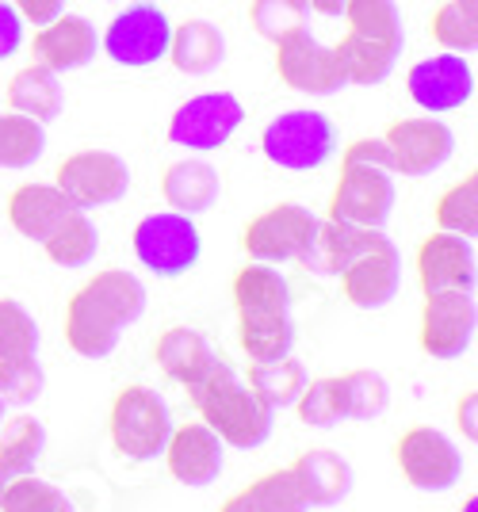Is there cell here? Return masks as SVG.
<instances>
[{"label": "cell", "instance_id": "6da1fadb", "mask_svg": "<svg viewBox=\"0 0 478 512\" xmlns=\"http://www.w3.org/2000/svg\"><path fill=\"white\" fill-rule=\"evenodd\" d=\"M146 283L127 268L96 272L66 306V341L81 360H108L146 314Z\"/></svg>", "mask_w": 478, "mask_h": 512}, {"label": "cell", "instance_id": "7a4b0ae2", "mask_svg": "<svg viewBox=\"0 0 478 512\" xmlns=\"http://www.w3.org/2000/svg\"><path fill=\"white\" fill-rule=\"evenodd\" d=\"M188 398L196 406L199 421L211 428L226 448L257 451L272 440L276 409L264 406L226 360H215V367L199 383L188 386Z\"/></svg>", "mask_w": 478, "mask_h": 512}, {"label": "cell", "instance_id": "3957f363", "mask_svg": "<svg viewBox=\"0 0 478 512\" xmlns=\"http://www.w3.org/2000/svg\"><path fill=\"white\" fill-rule=\"evenodd\" d=\"M111 444L123 459L131 463H153L161 459V451L169 444L173 432V413L165 406V398L142 383L123 386L111 402L108 413Z\"/></svg>", "mask_w": 478, "mask_h": 512}, {"label": "cell", "instance_id": "277c9868", "mask_svg": "<svg viewBox=\"0 0 478 512\" xmlns=\"http://www.w3.org/2000/svg\"><path fill=\"white\" fill-rule=\"evenodd\" d=\"M264 157L283 172H314L333 161L337 153V127L326 111L291 107L280 111L261 134Z\"/></svg>", "mask_w": 478, "mask_h": 512}, {"label": "cell", "instance_id": "5b68a950", "mask_svg": "<svg viewBox=\"0 0 478 512\" xmlns=\"http://www.w3.org/2000/svg\"><path fill=\"white\" fill-rule=\"evenodd\" d=\"M138 264L153 272L157 279H180L188 276L203 256V237H199L196 218L176 211L146 214L131 234Z\"/></svg>", "mask_w": 478, "mask_h": 512}, {"label": "cell", "instance_id": "8992f818", "mask_svg": "<svg viewBox=\"0 0 478 512\" xmlns=\"http://www.w3.org/2000/svg\"><path fill=\"white\" fill-rule=\"evenodd\" d=\"M169 39H173V20L165 16V8L138 0L108 23V31L100 35V54H108L111 62L127 69H150L169 58Z\"/></svg>", "mask_w": 478, "mask_h": 512}, {"label": "cell", "instance_id": "52a82bcc", "mask_svg": "<svg viewBox=\"0 0 478 512\" xmlns=\"http://www.w3.org/2000/svg\"><path fill=\"white\" fill-rule=\"evenodd\" d=\"M54 184L66 192L77 211H100L115 207L131 192V165L111 150H81L69 153L54 172Z\"/></svg>", "mask_w": 478, "mask_h": 512}, {"label": "cell", "instance_id": "ba28073f", "mask_svg": "<svg viewBox=\"0 0 478 512\" xmlns=\"http://www.w3.org/2000/svg\"><path fill=\"white\" fill-rule=\"evenodd\" d=\"M245 123V104L234 92H199L173 111L169 142L188 153L222 150Z\"/></svg>", "mask_w": 478, "mask_h": 512}, {"label": "cell", "instance_id": "9c48e42d", "mask_svg": "<svg viewBox=\"0 0 478 512\" xmlns=\"http://www.w3.org/2000/svg\"><path fill=\"white\" fill-rule=\"evenodd\" d=\"M341 291L356 310H383L398 299L402 287V256L383 230H368L364 245L341 272Z\"/></svg>", "mask_w": 478, "mask_h": 512}, {"label": "cell", "instance_id": "30bf717a", "mask_svg": "<svg viewBox=\"0 0 478 512\" xmlns=\"http://www.w3.org/2000/svg\"><path fill=\"white\" fill-rule=\"evenodd\" d=\"M394 463L402 478L421 493H448L463 478V451L429 425H413L394 444Z\"/></svg>", "mask_w": 478, "mask_h": 512}, {"label": "cell", "instance_id": "8fae6325", "mask_svg": "<svg viewBox=\"0 0 478 512\" xmlns=\"http://www.w3.org/2000/svg\"><path fill=\"white\" fill-rule=\"evenodd\" d=\"M272 46H276V73L287 88H295L303 96H337L341 88H348L345 65L337 58V50L318 43L306 27L287 31Z\"/></svg>", "mask_w": 478, "mask_h": 512}, {"label": "cell", "instance_id": "7c38bea8", "mask_svg": "<svg viewBox=\"0 0 478 512\" xmlns=\"http://www.w3.org/2000/svg\"><path fill=\"white\" fill-rule=\"evenodd\" d=\"M318 230V214L303 207V203H276L261 211L257 218H249L245 234H241V249L249 253V260L261 264H295L303 249L310 245V237Z\"/></svg>", "mask_w": 478, "mask_h": 512}, {"label": "cell", "instance_id": "4fadbf2b", "mask_svg": "<svg viewBox=\"0 0 478 512\" xmlns=\"http://www.w3.org/2000/svg\"><path fill=\"white\" fill-rule=\"evenodd\" d=\"M478 329L475 291H436L421 306V352L433 360H459L471 352Z\"/></svg>", "mask_w": 478, "mask_h": 512}, {"label": "cell", "instance_id": "5bb4252c", "mask_svg": "<svg viewBox=\"0 0 478 512\" xmlns=\"http://www.w3.org/2000/svg\"><path fill=\"white\" fill-rule=\"evenodd\" d=\"M387 150H391V169L421 180L433 176L436 169H444L456 153V134L444 119L433 115H413V119H398L383 134Z\"/></svg>", "mask_w": 478, "mask_h": 512}, {"label": "cell", "instance_id": "9a60e30c", "mask_svg": "<svg viewBox=\"0 0 478 512\" xmlns=\"http://www.w3.org/2000/svg\"><path fill=\"white\" fill-rule=\"evenodd\" d=\"M394 214V180L387 169L371 165H341V180L329 195V214L348 226L383 230Z\"/></svg>", "mask_w": 478, "mask_h": 512}, {"label": "cell", "instance_id": "2e32d148", "mask_svg": "<svg viewBox=\"0 0 478 512\" xmlns=\"http://www.w3.org/2000/svg\"><path fill=\"white\" fill-rule=\"evenodd\" d=\"M406 92L425 115H448L471 104L475 96V69L463 54H433L410 65L406 73Z\"/></svg>", "mask_w": 478, "mask_h": 512}, {"label": "cell", "instance_id": "e0dca14e", "mask_svg": "<svg viewBox=\"0 0 478 512\" xmlns=\"http://www.w3.org/2000/svg\"><path fill=\"white\" fill-rule=\"evenodd\" d=\"M161 459H165V467H169V474L180 486L203 490V486H215L218 478H222V470H226V444L203 421H188V425L180 428L173 425Z\"/></svg>", "mask_w": 478, "mask_h": 512}, {"label": "cell", "instance_id": "ac0fdd59", "mask_svg": "<svg viewBox=\"0 0 478 512\" xmlns=\"http://www.w3.org/2000/svg\"><path fill=\"white\" fill-rule=\"evenodd\" d=\"M417 283L425 295L436 291H475L478 260L471 237L436 230L417 245Z\"/></svg>", "mask_w": 478, "mask_h": 512}, {"label": "cell", "instance_id": "d6986e66", "mask_svg": "<svg viewBox=\"0 0 478 512\" xmlns=\"http://www.w3.org/2000/svg\"><path fill=\"white\" fill-rule=\"evenodd\" d=\"M35 62L46 65V69H54L58 77L62 73H77V69H85V65L96 62V54H100V31H96V23L85 20V16H77V12H62L58 20L43 23L39 31H35Z\"/></svg>", "mask_w": 478, "mask_h": 512}, {"label": "cell", "instance_id": "ffe728a7", "mask_svg": "<svg viewBox=\"0 0 478 512\" xmlns=\"http://www.w3.org/2000/svg\"><path fill=\"white\" fill-rule=\"evenodd\" d=\"M161 195L169 203V211L176 214H207L218 203L222 195V176L211 161L203 157H184V161H173L165 176H161Z\"/></svg>", "mask_w": 478, "mask_h": 512}, {"label": "cell", "instance_id": "44dd1931", "mask_svg": "<svg viewBox=\"0 0 478 512\" xmlns=\"http://www.w3.org/2000/svg\"><path fill=\"white\" fill-rule=\"evenodd\" d=\"M73 211L77 207L69 203L58 184H20L16 192L8 195V222H12V230L27 237V241H39V245Z\"/></svg>", "mask_w": 478, "mask_h": 512}, {"label": "cell", "instance_id": "7402d4cb", "mask_svg": "<svg viewBox=\"0 0 478 512\" xmlns=\"http://www.w3.org/2000/svg\"><path fill=\"white\" fill-rule=\"evenodd\" d=\"M153 360H157L165 379H173V383H180L188 390V386L199 383V379L215 367L218 356L203 333L188 329V325H173V329H165V333L157 337Z\"/></svg>", "mask_w": 478, "mask_h": 512}, {"label": "cell", "instance_id": "603a6c76", "mask_svg": "<svg viewBox=\"0 0 478 512\" xmlns=\"http://www.w3.org/2000/svg\"><path fill=\"white\" fill-rule=\"evenodd\" d=\"M169 62L188 73V77H211L215 69L226 65V35L222 27L203 16L176 23L169 39Z\"/></svg>", "mask_w": 478, "mask_h": 512}, {"label": "cell", "instance_id": "cb8c5ba5", "mask_svg": "<svg viewBox=\"0 0 478 512\" xmlns=\"http://www.w3.org/2000/svg\"><path fill=\"white\" fill-rule=\"evenodd\" d=\"M291 470L299 474V482H303V490L314 509L341 505L348 493H352V486H356L352 463H348L345 455H337V451H329V448L303 451V455L291 463Z\"/></svg>", "mask_w": 478, "mask_h": 512}, {"label": "cell", "instance_id": "d4e9b609", "mask_svg": "<svg viewBox=\"0 0 478 512\" xmlns=\"http://www.w3.org/2000/svg\"><path fill=\"white\" fill-rule=\"evenodd\" d=\"M8 107L20 111L35 123H54L62 111H66V88H62V77L46 65L31 62L23 65L20 73L8 81Z\"/></svg>", "mask_w": 478, "mask_h": 512}, {"label": "cell", "instance_id": "484cf974", "mask_svg": "<svg viewBox=\"0 0 478 512\" xmlns=\"http://www.w3.org/2000/svg\"><path fill=\"white\" fill-rule=\"evenodd\" d=\"M230 295H234V310L238 318H253V314H287L291 310V287L276 264H261V260H249L241 268L234 283H230Z\"/></svg>", "mask_w": 478, "mask_h": 512}, {"label": "cell", "instance_id": "4316f807", "mask_svg": "<svg viewBox=\"0 0 478 512\" xmlns=\"http://www.w3.org/2000/svg\"><path fill=\"white\" fill-rule=\"evenodd\" d=\"M364 237H368V226H348V222H337V218H318V230H314L310 245H306L295 264H303L306 272H314V276L337 279L345 272L348 260L356 256V249L364 245Z\"/></svg>", "mask_w": 478, "mask_h": 512}, {"label": "cell", "instance_id": "83f0119b", "mask_svg": "<svg viewBox=\"0 0 478 512\" xmlns=\"http://www.w3.org/2000/svg\"><path fill=\"white\" fill-rule=\"evenodd\" d=\"M46 451V428L31 413L8 417L0 428V493L8 490L16 478L35 474L39 459Z\"/></svg>", "mask_w": 478, "mask_h": 512}, {"label": "cell", "instance_id": "f1b7e54d", "mask_svg": "<svg viewBox=\"0 0 478 512\" xmlns=\"http://www.w3.org/2000/svg\"><path fill=\"white\" fill-rule=\"evenodd\" d=\"M341 20L348 23V35H356V39L387 46L394 54L406 50V23H402V8L394 0H348Z\"/></svg>", "mask_w": 478, "mask_h": 512}, {"label": "cell", "instance_id": "f546056e", "mask_svg": "<svg viewBox=\"0 0 478 512\" xmlns=\"http://www.w3.org/2000/svg\"><path fill=\"white\" fill-rule=\"evenodd\" d=\"M337 383V402H341V417L345 421H379L391 409V386L379 371L371 367H356L345 375H333Z\"/></svg>", "mask_w": 478, "mask_h": 512}, {"label": "cell", "instance_id": "4dcf8cb0", "mask_svg": "<svg viewBox=\"0 0 478 512\" xmlns=\"http://www.w3.org/2000/svg\"><path fill=\"white\" fill-rule=\"evenodd\" d=\"M238 344L253 363H272L291 356L295 348V321L287 314H253L238 318Z\"/></svg>", "mask_w": 478, "mask_h": 512}, {"label": "cell", "instance_id": "1f68e13d", "mask_svg": "<svg viewBox=\"0 0 478 512\" xmlns=\"http://www.w3.org/2000/svg\"><path fill=\"white\" fill-rule=\"evenodd\" d=\"M43 249L58 268H88L100 253V230L88 218V211H73L54 226V234L43 241Z\"/></svg>", "mask_w": 478, "mask_h": 512}, {"label": "cell", "instance_id": "d6a6232c", "mask_svg": "<svg viewBox=\"0 0 478 512\" xmlns=\"http://www.w3.org/2000/svg\"><path fill=\"white\" fill-rule=\"evenodd\" d=\"M306 379H310V375H306L303 363L295 360V356H283V360H272V363H253L245 386H249L268 409H291L299 402Z\"/></svg>", "mask_w": 478, "mask_h": 512}, {"label": "cell", "instance_id": "836d02e7", "mask_svg": "<svg viewBox=\"0 0 478 512\" xmlns=\"http://www.w3.org/2000/svg\"><path fill=\"white\" fill-rule=\"evenodd\" d=\"M46 153V127L20 111H0V169L23 172Z\"/></svg>", "mask_w": 478, "mask_h": 512}, {"label": "cell", "instance_id": "e575fe53", "mask_svg": "<svg viewBox=\"0 0 478 512\" xmlns=\"http://www.w3.org/2000/svg\"><path fill=\"white\" fill-rule=\"evenodd\" d=\"M429 35L448 54H475L478 0H444L433 16H429Z\"/></svg>", "mask_w": 478, "mask_h": 512}, {"label": "cell", "instance_id": "d590c367", "mask_svg": "<svg viewBox=\"0 0 478 512\" xmlns=\"http://www.w3.org/2000/svg\"><path fill=\"white\" fill-rule=\"evenodd\" d=\"M333 50H337V58H341V65H345L348 85H360V88L383 85V81L394 73L398 58H402V54H394V50H387V46H375V43H368V39H356V35H348V31Z\"/></svg>", "mask_w": 478, "mask_h": 512}, {"label": "cell", "instance_id": "8d00e7d4", "mask_svg": "<svg viewBox=\"0 0 478 512\" xmlns=\"http://www.w3.org/2000/svg\"><path fill=\"white\" fill-rule=\"evenodd\" d=\"M241 493L253 501L257 512H310L314 509L303 490V482H299V474L291 467L268 470L257 482H249Z\"/></svg>", "mask_w": 478, "mask_h": 512}, {"label": "cell", "instance_id": "74e56055", "mask_svg": "<svg viewBox=\"0 0 478 512\" xmlns=\"http://www.w3.org/2000/svg\"><path fill=\"white\" fill-rule=\"evenodd\" d=\"M436 230L459 237L478 234V172H467L436 199Z\"/></svg>", "mask_w": 478, "mask_h": 512}, {"label": "cell", "instance_id": "f35d334b", "mask_svg": "<svg viewBox=\"0 0 478 512\" xmlns=\"http://www.w3.org/2000/svg\"><path fill=\"white\" fill-rule=\"evenodd\" d=\"M39 356V321L16 299H0V360Z\"/></svg>", "mask_w": 478, "mask_h": 512}, {"label": "cell", "instance_id": "ab89813d", "mask_svg": "<svg viewBox=\"0 0 478 512\" xmlns=\"http://www.w3.org/2000/svg\"><path fill=\"white\" fill-rule=\"evenodd\" d=\"M0 512H77L73 501L39 474H23L0 493Z\"/></svg>", "mask_w": 478, "mask_h": 512}, {"label": "cell", "instance_id": "60d3db41", "mask_svg": "<svg viewBox=\"0 0 478 512\" xmlns=\"http://www.w3.org/2000/svg\"><path fill=\"white\" fill-rule=\"evenodd\" d=\"M306 20H310V4L306 0H253L249 4V23L268 43L283 39L295 27H306Z\"/></svg>", "mask_w": 478, "mask_h": 512}, {"label": "cell", "instance_id": "b9f144b4", "mask_svg": "<svg viewBox=\"0 0 478 512\" xmlns=\"http://www.w3.org/2000/svg\"><path fill=\"white\" fill-rule=\"evenodd\" d=\"M46 390V371L39 356L27 360H0V398L8 406H35Z\"/></svg>", "mask_w": 478, "mask_h": 512}, {"label": "cell", "instance_id": "7bdbcfd3", "mask_svg": "<svg viewBox=\"0 0 478 512\" xmlns=\"http://www.w3.org/2000/svg\"><path fill=\"white\" fill-rule=\"evenodd\" d=\"M299 421L306 428H337L345 417H341V402H337V383L333 375L329 379H306L303 394H299Z\"/></svg>", "mask_w": 478, "mask_h": 512}, {"label": "cell", "instance_id": "ee69618b", "mask_svg": "<svg viewBox=\"0 0 478 512\" xmlns=\"http://www.w3.org/2000/svg\"><path fill=\"white\" fill-rule=\"evenodd\" d=\"M341 165H371V169L394 172L391 169V150H387V142H383V138H356V142H348Z\"/></svg>", "mask_w": 478, "mask_h": 512}, {"label": "cell", "instance_id": "f6af8a7d", "mask_svg": "<svg viewBox=\"0 0 478 512\" xmlns=\"http://www.w3.org/2000/svg\"><path fill=\"white\" fill-rule=\"evenodd\" d=\"M23 46V20L20 12L8 4V0H0V62H8V58H16Z\"/></svg>", "mask_w": 478, "mask_h": 512}, {"label": "cell", "instance_id": "bcb514c9", "mask_svg": "<svg viewBox=\"0 0 478 512\" xmlns=\"http://www.w3.org/2000/svg\"><path fill=\"white\" fill-rule=\"evenodd\" d=\"M8 4L20 12L23 23H35V27L58 20L66 12V0H8Z\"/></svg>", "mask_w": 478, "mask_h": 512}, {"label": "cell", "instance_id": "7dc6e473", "mask_svg": "<svg viewBox=\"0 0 478 512\" xmlns=\"http://www.w3.org/2000/svg\"><path fill=\"white\" fill-rule=\"evenodd\" d=\"M456 425L463 428L467 444H475V440H478V394H475V390H467V394L459 398V406H456Z\"/></svg>", "mask_w": 478, "mask_h": 512}, {"label": "cell", "instance_id": "c3c4849f", "mask_svg": "<svg viewBox=\"0 0 478 512\" xmlns=\"http://www.w3.org/2000/svg\"><path fill=\"white\" fill-rule=\"evenodd\" d=\"M310 4V12H318V16H329V20H341L348 8V0H306Z\"/></svg>", "mask_w": 478, "mask_h": 512}, {"label": "cell", "instance_id": "681fc988", "mask_svg": "<svg viewBox=\"0 0 478 512\" xmlns=\"http://www.w3.org/2000/svg\"><path fill=\"white\" fill-rule=\"evenodd\" d=\"M218 512H257V509H253V501H249V497L238 490L234 497H226V505H222Z\"/></svg>", "mask_w": 478, "mask_h": 512}, {"label": "cell", "instance_id": "f907efd6", "mask_svg": "<svg viewBox=\"0 0 478 512\" xmlns=\"http://www.w3.org/2000/svg\"><path fill=\"white\" fill-rule=\"evenodd\" d=\"M459 512H478V497H475V493L463 501V509H459Z\"/></svg>", "mask_w": 478, "mask_h": 512}, {"label": "cell", "instance_id": "816d5d0a", "mask_svg": "<svg viewBox=\"0 0 478 512\" xmlns=\"http://www.w3.org/2000/svg\"><path fill=\"white\" fill-rule=\"evenodd\" d=\"M4 421H8V402L0 398V428H4Z\"/></svg>", "mask_w": 478, "mask_h": 512}]
</instances>
